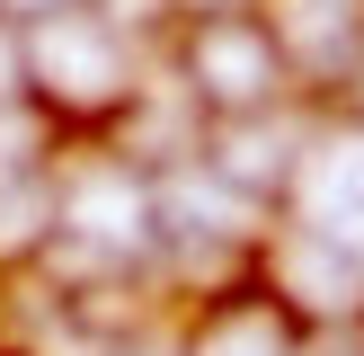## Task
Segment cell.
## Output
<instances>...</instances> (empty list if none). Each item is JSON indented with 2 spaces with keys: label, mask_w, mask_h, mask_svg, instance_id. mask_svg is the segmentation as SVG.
Segmentation results:
<instances>
[{
  "label": "cell",
  "mask_w": 364,
  "mask_h": 356,
  "mask_svg": "<svg viewBox=\"0 0 364 356\" xmlns=\"http://www.w3.org/2000/svg\"><path fill=\"white\" fill-rule=\"evenodd\" d=\"M178 63H187V89L213 107V116H267L284 89V45L276 27H267L258 9H213V18H187V45H178Z\"/></svg>",
  "instance_id": "1"
},
{
  "label": "cell",
  "mask_w": 364,
  "mask_h": 356,
  "mask_svg": "<svg viewBox=\"0 0 364 356\" xmlns=\"http://www.w3.org/2000/svg\"><path fill=\"white\" fill-rule=\"evenodd\" d=\"M267 27H276L284 63H294V53L311 45V27L329 36V63H338V53H347L355 36H364V9H355V0H276V18H267Z\"/></svg>",
  "instance_id": "6"
},
{
  "label": "cell",
  "mask_w": 364,
  "mask_h": 356,
  "mask_svg": "<svg viewBox=\"0 0 364 356\" xmlns=\"http://www.w3.org/2000/svg\"><path fill=\"white\" fill-rule=\"evenodd\" d=\"M267 294L294 320H355L364 312V267L347 258L338 231L302 223V231H284V241L267 249Z\"/></svg>",
  "instance_id": "3"
},
{
  "label": "cell",
  "mask_w": 364,
  "mask_h": 356,
  "mask_svg": "<svg viewBox=\"0 0 364 356\" xmlns=\"http://www.w3.org/2000/svg\"><path fill=\"white\" fill-rule=\"evenodd\" d=\"M18 89H27V36L0 18V107H18Z\"/></svg>",
  "instance_id": "7"
},
{
  "label": "cell",
  "mask_w": 364,
  "mask_h": 356,
  "mask_svg": "<svg viewBox=\"0 0 364 356\" xmlns=\"http://www.w3.org/2000/svg\"><path fill=\"white\" fill-rule=\"evenodd\" d=\"M18 36H27V89H45L63 107H116L134 89L124 80V27H107L98 9H53Z\"/></svg>",
  "instance_id": "2"
},
{
  "label": "cell",
  "mask_w": 364,
  "mask_h": 356,
  "mask_svg": "<svg viewBox=\"0 0 364 356\" xmlns=\"http://www.w3.org/2000/svg\"><path fill=\"white\" fill-rule=\"evenodd\" d=\"M107 356H169V347H151V338H116Z\"/></svg>",
  "instance_id": "9"
},
{
  "label": "cell",
  "mask_w": 364,
  "mask_h": 356,
  "mask_svg": "<svg viewBox=\"0 0 364 356\" xmlns=\"http://www.w3.org/2000/svg\"><path fill=\"white\" fill-rule=\"evenodd\" d=\"M302 320L284 312L267 285H231V294L205 303V320L187 330V356H294Z\"/></svg>",
  "instance_id": "4"
},
{
  "label": "cell",
  "mask_w": 364,
  "mask_h": 356,
  "mask_svg": "<svg viewBox=\"0 0 364 356\" xmlns=\"http://www.w3.org/2000/svg\"><path fill=\"white\" fill-rule=\"evenodd\" d=\"M53 9H80V0H0L9 27H36V18H53Z\"/></svg>",
  "instance_id": "8"
},
{
  "label": "cell",
  "mask_w": 364,
  "mask_h": 356,
  "mask_svg": "<svg viewBox=\"0 0 364 356\" xmlns=\"http://www.w3.org/2000/svg\"><path fill=\"white\" fill-rule=\"evenodd\" d=\"M205 169L223 178L231 196H249V205H258V196H276L284 178H294V142H284L267 116H223V134H213Z\"/></svg>",
  "instance_id": "5"
}]
</instances>
